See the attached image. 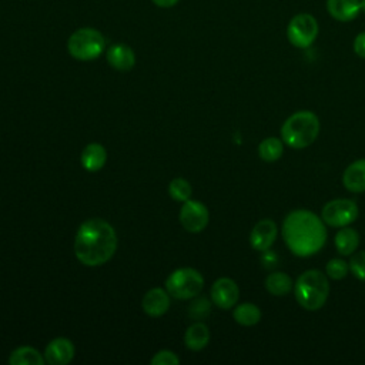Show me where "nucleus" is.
<instances>
[{"instance_id":"nucleus-8","label":"nucleus","mask_w":365,"mask_h":365,"mask_svg":"<svg viewBox=\"0 0 365 365\" xmlns=\"http://www.w3.org/2000/svg\"><path fill=\"white\" fill-rule=\"evenodd\" d=\"M358 207L352 200L348 198H336L328 201L321 211L322 221L335 228H342L349 225L358 218Z\"/></svg>"},{"instance_id":"nucleus-4","label":"nucleus","mask_w":365,"mask_h":365,"mask_svg":"<svg viewBox=\"0 0 365 365\" xmlns=\"http://www.w3.org/2000/svg\"><path fill=\"white\" fill-rule=\"evenodd\" d=\"M297 302L307 311H318L324 307L329 295L328 275L319 269L304 271L294 284Z\"/></svg>"},{"instance_id":"nucleus-18","label":"nucleus","mask_w":365,"mask_h":365,"mask_svg":"<svg viewBox=\"0 0 365 365\" xmlns=\"http://www.w3.org/2000/svg\"><path fill=\"white\" fill-rule=\"evenodd\" d=\"M208 341H210V329L205 324L194 322L187 328L184 335V342L187 348L192 351H200L204 346H207Z\"/></svg>"},{"instance_id":"nucleus-11","label":"nucleus","mask_w":365,"mask_h":365,"mask_svg":"<svg viewBox=\"0 0 365 365\" xmlns=\"http://www.w3.org/2000/svg\"><path fill=\"white\" fill-rule=\"evenodd\" d=\"M275 238H277V224L269 218L258 221L250 234L251 247L255 251H261V252L269 250Z\"/></svg>"},{"instance_id":"nucleus-7","label":"nucleus","mask_w":365,"mask_h":365,"mask_svg":"<svg viewBox=\"0 0 365 365\" xmlns=\"http://www.w3.org/2000/svg\"><path fill=\"white\" fill-rule=\"evenodd\" d=\"M319 26L317 19L309 13L295 14L287 26V37L294 47L307 48L318 36Z\"/></svg>"},{"instance_id":"nucleus-19","label":"nucleus","mask_w":365,"mask_h":365,"mask_svg":"<svg viewBox=\"0 0 365 365\" xmlns=\"http://www.w3.org/2000/svg\"><path fill=\"white\" fill-rule=\"evenodd\" d=\"M359 245V234L351 227H342L335 235V248L341 255H351Z\"/></svg>"},{"instance_id":"nucleus-3","label":"nucleus","mask_w":365,"mask_h":365,"mask_svg":"<svg viewBox=\"0 0 365 365\" xmlns=\"http://www.w3.org/2000/svg\"><path fill=\"white\" fill-rule=\"evenodd\" d=\"M319 118L315 113L302 110L291 114L281 127L282 141L295 150L311 145L319 134Z\"/></svg>"},{"instance_id":"nucleus-6","label":"nucleus","mask_w":365,"mask_h":365,"mask_svg":"<svg viewBox=\"0 0 365 365\" xmlns=\"http://www.w3.org/2000/svg\"><path fill=\"white\" fill-rule=\"evenodd\" d=\"M204 287L202 275L190 267L173 271L165 279L167 292L177 299H190L200 294Z\"/></svg>"},{"instance_id":"nucleus-17","label":"nucleus","mask_w":365,"mask_h":365,"mask_svg":"<svg viewBox=\"0 0 365 365\" xmlns=\"http://www.w3.org/2000/svg\"><path fill=\"white\" fill-rule=\"evenodd\" d=\"M106 160H107L106 148L98 143H91L86 145L81 153V165L90 173L101 170L106 164Z\"/></svg>"},{"instance_id":"nucleus-16","label":"nucleus","mask_w":365,"mask_h":365,"mask_svg":"<svg viewBox=\"0 0 365 365\" xmlns=\"http://www.w3.org/2000/svg\"><path fill=\"white\" fill-rule=\"evenodd\" d=\"M327 11L338 21H351L361 11L359 0H327Z\"/></svg>"},{"instance_id":"nucleus-13","label":"nucleus","mask_w":365,"mask_h":365,"mask_svg":"<svg viewBox=\"0 0 365 365\" xmlns=\"http://www.w3.org/2000/svg\"><path fill=\"white\" fill-rule=\"evenodd\" d=\"M107 63L118 71H128L135 64V54L131 47L124 43L111 44L106 51Z\"/></svg>"},{"instance_id":"nucleus-10","label":"nucleus","mask_w":365,"mask_h":365,"mask_svg":"<svg viewBox=\"0 0 365 365\" xmlns=\"http://www.w3.org/2000/svg\"><path fill=\"white\" fill-rule=\"evenodd\" d=\"M240 297V289L235 281L231 278L222 277L218 278L211 287V299L221 309L232 308Z\"/></svg>"},{"instance_id":"nucleus-30","label":"nucleus","mask_w":365,"mask_h":365,"mask_svg":"<svg viewBox=\"0 0 365 365\" xmlns=\"http://www.w3.org/2000/svg\"><path fill=\"white\" fill-rule=\"evenodd\" d=\"M160 9H170L174 7L180 0H151Z\"/></svg>"},{"instance_id":"nucleus-5","label":"nucleus","mask_w":365,"mask_h":365,"mask_svg":"<svg viewBox=\"0 0 365 365\" xmlns=\"http://www.w3.org/2000/svg\"><path fill=\"white\" fill-rule=\"evenodd\" d=\"M68 54L80 61H91L106 50V38L97 29L81 27L70 34L67 40Z\"/></svg>"},{"instance_id":"nucleus-20","label":"nucleus","mask_w":365,"mask_h":365,"mask_svg":"<svg viewBox=\"0 0 365 365\" xmlns=\"http://www.w3.org/2000/svg\"><path fill=\"white\" fill-rule=\"evenodd\" d=\"M294 284L292 279L288 274L281 272V271H275L271 272L267 278H265V288L269 294L275 295V297H282L285 294H288L292 289Z\"/></svg>"},{"instance_id":"nucleus-1","label":"nucleus","mask_w":365,"mask_h":365,"mask_svg":"<svg viewBox=\"0 0 365 365\" xmlns=\"http://www.w3.org/2000/svg\"><path fill=\"white\" fill-rule=\"evenodd\" d=\"M282 238L297 257H311L327 242L324 221L308 210L291 211L282 222Z\"/></svg>"},{"instance_id":"nucleus-12","label":"nucleus","mask_w":365,"mask_h":365,"mask_svg":"<svg viewBox=\"0 0 365 365\" xmlns=\"http://www.w3.org/2000/svg\"><path fill=\"white\" fill-rule=\"evenodd\" d=\"M74 358V345L67 338H56L48 342L44 351L46 362L51 365H66Z\"/></svg>"},{"instance_id":"nucleus-15","label":"nucleus","mask_w":365,"mask_h":365,"mask_svg":"<svg viewBox=\"0 0 365 365\" xmlns=\"http://www.w3.org/2000/svg\"><path fill=\"white\" fill-rule=\"evenodd\" d=\"M342 184L351 192L365 191V158H359L345 168Z\"/></svg>"},{"instance_id":"nucleus-27","label":"nucleus","mask_w":365,"mask_h":365,"mask_svg":"<svg viewBox=\"0 0 365 365\" xmlns=\"http://www.w3.org/2000/svg\"><path fill=\"white\" fill-rule=\"evenodd\" d=\"M349 271L361 281H365V251H358L351 257L348 262Z\"/></svg>"},{"instance_id":"nucleus-28","label":"nucleus","mask_w":365,"mask_h":365,"mask_svg":"<svg viewBox=\"0 0 365 365\" xmlns=\"http://www.w3.org/2000/svg\"><path fill=\"white\" fill-rule=\"evenodd\" d=\"M153 365H177L180 364V359L178 356L171 352V351H167V349H163L160 352H157L151 361H150Z\"/></svg>"},{"instance_id":"nucleus-25","label":"nucleus","mask_w":365,"mask_h":365,"mask_svg":"<svg viewBox=\"0 0 365 365\" xmlns=\"http://www.w3.org/2000/svg\"><path fill=\"white\" fill-rule=\"evenodd\" d=\"M325 269H327L328 278L338 281V279H342L346 277V274L349 271V265L341 258H334V259L328 261Z\"/></svg>"},{"instance_id":"nucleus-29","label":"nucleus","mask_w":365,"mask_h":365,"mask_svg":"<svg viewBox=\"0 0 365 365\" xmlns=\"http://www.w3.org/2000/svg\"><path fill=\"white\" fill-rule=\"evenodd\" d=\"M354 51L361 57L365 58V31L359 33L354 40Z\"/></svg>"},{"instance_id":"nucleus-23","label":"nucleus","mask_w":365,"mask_h":365,"mask_svg":"<svg viewBox=\"0 0 365 365\" xmlns=\"http://www.w3.org/2000/svg\"><path fill=\"white\" fill-rule=\"evenodd\" d=\"M284 153V143L279 138L268 137L262 140L258 145V155L267 163H274L281 158Z\"/></svg>"},{"instance_id":"nucleus-24","label":"nucleus","mask_w":365,"mask_h":365,"mask_svg":"<svg viewBox=\"0 0 365 365\" xmlns=\"http://www.w3.org/2000/svg\"><path fill=\"white\" fill-rule=\"evenodd\" d=\"M168 192L171 195V198L177 200V201H187L190 200L191 195V185L187 180L184 178H174L171 180L170 185H168Z\"/></svg>"},{"instance_id":"nucleus-2","label":"nucleus","mask_w":365,"mask_h":365,"mask_svg":"<svg viewBox=\"0 0 365 365\" xmlns=\"http://www.w3.org/2000/svg\"><path fill=\"white\" fill-rule=\"evenodd\" d=\"M117 250V235L111 224L101 218L84 221L74 238V254L87 267L106 264Z\"/></svg>"},{"instance_id":"nucleus-9","label":"nucleus","mask_w":365,"mask_h":365,"mask_svg":"<svg viewBox=\"0 0 365 365\" xmlns=\"http://www.w3.org/2000/svg\"><path fill=\"white\" fill-rule=\"evenodd\" d=\"M210 220V214L207 207L195 200L184 201V205L180 211V221L182 227L190 232L202 231Z\"/></svg>"},{"instance_id":"nucleus-14","label":"nucleus","mask_w":365,"mask_h":365,"mask_svg":"<svg viewBox=\"0 0 365 365\" xmlns=\"http://www.w3.org/2000/svg\"><path fill=\"white\" fill-rule=\"evenodd\" d=\"M141 307L147 315L161 317L168 311L170 294L163 288H153L144 295L141 301Z\"/></svg>"},{"instance_id":"nucleus-26","label":"nucleus","mask_w":365,"mask_h":365,"mask_svg":"<svg viewBox=\"0 0 365 365\" xmlns=\"http://www.w3.org/2000/svg\"><path fill=\"white\" fill-rule=\"evenodd\" d=\"M211 311V304L207 298L201 297L192 301V304L188 308V315L194 319H202L205 318Z\"/></svg>"},{"instance_id":"nucleus-21","label":"nucleus","mask_w":365,"mask_h":365,"mask_svg":"<svg viewBox=\"0 0 365 365\" xmlns=\"http://www.w3.org/2000/svg\"><path fill=\"white\" fill-rule=\"evenodd\" d=\"M232 317H234L235 322H238L240 325L252 327V325L259 322L261 311H259V308L255 304L244 302V304H240V305H237L234 308Z\"/></svg>"},{"instance_id":"nucleus-31","label":"nucleus","mask_w":365,"mask_h":365,"mask_svg":"<svg viewBox=\"0 0 365 365\" xmlns=\"http://www.w3.org/2000/svg\"><path fill=\"white\" fill-rule=\"evenodd\" d=\"M359 3H361V11L365 13V0H359Z\"/></svg>"},{"instance_id":"nucleus-22","label":"nucleus","mask_w":365,"mask_h":365,"mask_svg":"<svg viewBox=\"0 0 365 365\" xmlns=\"http://www.w3.org/2000/svg\"><path fill=\"white\" fill-rule=\"evenodd\" d=\"M9 362L11 365H43L46 359L37 349L31 346H20L10 354Z\"/></svg>"}]
</instances>
